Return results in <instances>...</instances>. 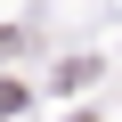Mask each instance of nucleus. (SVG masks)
<instances>
[{
  "label": "nucleus",
  "mask_w": 122,
  "mask_h": 122,
  "mask_svg": "<svg viewBox=\"0 0 122 122\" xmlns=\"http://www.w3.org/2000/svg\"><path fill=\"white\" fill-rule=\"evenodd\" d=\"M16 106H25V90H16V81H0V114H16Z\"/></svg>",
  "instance_id": "1"
}]
</instances>
